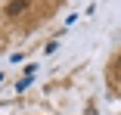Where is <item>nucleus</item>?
Listing matches in <instances>:
<instances>
[{"label":"nucleus","instance_id":"obj_1","mask_svg":"<svg viewBox=\"0 0 121 115\" xmlns=\"http://www.w3.org/2000/svg\"><path fill=\"white\" fill-rule=\"evenodd\" d=\"M25 6H28V0H9V6H6V13H9V16H19V13L25 9Z\"/></svg>","mask_w":121,"mask_h":115}]
</instances>
